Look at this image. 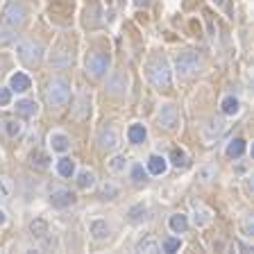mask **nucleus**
I'll return each instance as SVG.
<instances>
[{
    "label": "nucleus",
    "instance_id": "1",
    "mask_svg": "<svg viewBox=\"0 0 254 254\" xmlns=\"http://www.w3.org/2000/svg\"><path fill=\"white\" fill-rule=\"evenodd\" d=\"M148 79L159 91H168L170 86H173V70H170L168 59L154 57L152 62L148 64Z\"/></svg>",
    "mask_w": 254,
    "mask_h": 254
},
{
    "label": "nucleus",
    "instance_id": "2",
    "mask_svg": "<svg viewBox=\"0 0 254 254\" xmlns=\"http://www.w3.org/2000/svg\"><path fill=\"white\" fill-rule=\"evenodd\" d=\"M202 66V55L197 50H182L175 55V73L182 79L193 77Z\"/></svg>",
    "mask_w": 254,
    "mask_h": 254
},
{
    "label": "nucleus",
    "instance_id": "3",
    "mask_svg": "<svg viewBox=\"0 0 254 254\" xmlns=\"http://www.w3.org/2000/svg\"><path fill=\"white\" fill-rule=\"evenodd\" d=\"M70 98V84L66 77H53L46 86V102L50 107H64Z\"/></svg>",
    "mask_w": 254,
    "mask_h": 254
},
{
    "label": "nucleus",
    "instance_id": "4",
    "mask_svg": "<svg viewBox=\"0 0 254 254\" xmlns=\"http://www.w3.org/2000/svg\"><path fill=\"white\" fill-rule=\"evenodd\" d=\"M16 55H18V59H21L25 66H39V64L43 62L46 50H43V46L39 41H34V39H23V41H18V46H16Z\"/></svg>",
    "mask_w": 254,
    "mask_h": 254
},
{
    "label": "nucleus",
    "instance_id": "5",
    "mask_svg": "<svg viewBox=\"0 0 254 254\" xmlns=\"http://www.w3.org/2000/svg\"><path fill=\"white\" fill-rule=\"evenodd\" d=\"M111 66V57L105 53H91L86 57V73L91 77H105Z\"/></svg>",
    "mask_w": 254,
    "mask_h": 254
},
{
    "label": "nucleus",
    "instance_id": "6",
    "mask_svg": "<svg viewBox=\"0 0 254 254\" xmlns=\"http://www.w3.org/2000/svg\"><path fill=\"white\" fill-rule=\"evenodd\" d=\"M127 86H129V77H127L125 70H114L107 77L105 91L109 95H114V98H123V95H127Z\"/></svg>",
    "mask_w": 254,
    "mask_h": 254
},
{
    "label": "nucleus",
    "instance_id": "7",
    "mask_svg": "<svg viewBox=\"0 0 254 254\" xmlns=\"http://www.w3.org/2000/svg\"><path fill=\"white\" fill-rule=\"evenodd\" d=\"M2 21H5L7 27H21L25 23V7L21 2H16V0H9L2 9Z\"/></svg>",
    "mask_w": 254,
    "mask_h": 254
},
{
    "label": "nucleus",
    "instance_id": "8",
    "mask_svg": "<svg viewBox=\"0 0 254 254\" xmlns=\"http://www.w3.org/2000/svg\"><path fill=\"white\" fill-rule=\"evenodd\" d=\"M157 121H159V127H164L166 132H173V129H177V125H180V111H177L175 105L166 102V105L159 107Z\"/></svg>",
    "mask_w": 254,
    "mask_h": 254
},
{
    "label": "nucleus",
    "instance_id": "9",
    "mask_svg": "<svg viewBox=\"0 0 254 254\" xmlns=\"http://www.w3.org/2000/svg\"><path fill=\"white\" fill-rule=\"evenodd\" d=\"M225 132H227V121L216 116V118H209L206 125L202 127V138H204V143H216Z\"/></svg>",
    "mask_w": 254,
    "mask_h": 254
},
{
    "label": "nucleus",
    "instance_id": "10",
    "mask_svg": "<svg viewBox=\"0 0 254 254\" xmlns=\"http://www.w3.org/2000/svg\"><path fill=\"white\" fill-rule=\"evenodd\" d=\"M118 145H121V136H118L116 129L114 127H102L100 134H98V148L102 152H114V150H118Z\"/></svg>",
    "mask_w": 254,
    "mask_h": 254
},
{
    "label": "nucleus",
    "instance_id": "11",
    "mask_svg": "<svg viewBox=\"0 0 254 254\" xmlns=\"http://www.w3.org/2000/svg\"><path fill=\"white\" fill-rule=\"evenodd\" d=\"M48 148L57 154H66L70 150V136L62 129H55V132L48 134Z\"/></svg>",
    "mask_w": 254,
    "mask_h": 254
},
{
    "label": "nucleus",
    "instance_id": "12",
    "mask_svg": "<svg viewBox=\"0 0 254 254\" xmlns=\"http://www.w3.org/2000/svg\"><path fill=\"white\" fill-rule=\"evenodd\" d=\"M89 234L93 241L102 243V241H107V238L111 236V222L107 220V218H93V220L89 222Z\"/></svg>",
    "mask_w": 254,
    "mask_h": 254
},
{
    "label": "nucleus",
    "instance_id": "13",
    "mask_svg": "<svg viewBox=\"0 0 254 254\" xmlns=\"http://www.w3.org/2000/svg\"><path fill=\"white\" fill-rule=\"evenodd\" d=\"M75 202H77V197H75V193H70L68 189H57L50 193V204H53L55 209H70Z\"/></svg>",
    "mask_w": 254,
    "mask_h": 254
},
{
    "label": "nucleus",
    "instance_id": "14",
    "mask_svg": "<svg viewBox=\"0 0 254 254\" xmlns=\"http://www.w3.org/2000/svg\"><path fill=\"white\" fill-rule=\"evenodd\" d=\"M91 111V93L89 91H79L73 105V118L75 121H84Z\"/></svg>",
    "mask_w": 254,
    "mask_h": 254
},
{
    "label": "nucleus",
    "instance_id": "15",
    "mask_svg": "<svg viewBox=\"0 0 254 254\" xmlns=\"http://www.w3.org/2000/svg\"><path fill=\"white\" fill-rule=\"evenodd\" d=\"M30 86H32L30 75L21 73V70H16V73L9 75V91L11 93H25V91H30Z\"/></svg>",
    "mask_w": 254,
    "mask_h": 254
},
{
    "label": "nucleus",
    "instance_id": "16",
    "mask_svg": "<svg viewBox=\"0 0 254 254\" xmlns=\"http://www.w3.org/2000/svg\"><path fill=\"white\" fill-rule=\"evenodd\" d=\"M145 170H148L150 175H166V170H168V159L164 157V154H150L148 157V164H145Z\"/></svg>",
    "mask_w": 254,
    "mask_h": 254
},
{
    "label": "nucleus",
    "instance_id": "17",
    "mask_svg": "<svg viewBox=\"0 0 254 254\" xmlns=\"http://www.w3.org/2000/svg\"><path fill=\"white\" fill-rule=\"evenodd\" d=\"M75 182H77V186L82 190H91V189H95V184H98V177H95L93 170L82 168V170H75Z\"/></svg>",
    "mask_w": 254,
    "mask_h": 254
},
{
    "label": "nucleus",
    "instance_id": "18",
    "mask_svg": "<svg viewBox=\"0 0 254 254\" xmlns=\"http://www.w3.org/2000/svg\"><path fill=\"white\" fill-rule=\"evenodd\" d=\"M16 114L23 118H34L39 114V102L37 100H27V98H21V100H16Z\"/></svg>",
    "mask_w": 254,
    "mask_h": 254
},
{
    "label": "nucleus",
    "instance_id": "19",
    "mask_svg": "<svg viewBox=\"0 0 254 254\" xmlns=\"http://www.w3.org/2000/svg\"><path fill=\"white\" fill-rule=\"evenodd\" d=\"M220 111L225 116H236L238 111H241V100H238L234 93H227L220 98Z\"/></svg>",
    "mask_w": 254,
    "mask_h": 254
},
{
    "label": "nucleus",
    "instance_id": "20",
    "mask_svg": "<svg viewBox=\"0 0 254 254\" xmlns=\"http://www.w3.org/2000/svg\"><path fill=\"white\" fill-rule=\"evenodd\" d=\"M189 216L186 213H173V216L168 218V229L173 234H184L186 229H189Z\"/></svg>",
    "mask_w": 254,
    "mask_h": 254
},
{
    "label": "nucleus",
    "instance_id": "21",
    "mask_svg": "<svg viewBox=\"0 0 254 254\" xmlns=\"http://www.w3.org/2000/svg\"><path fill=\"white\" fill-rule=\"evenodd\" d=\"M127 138H129V143H134V145H141V143L148 138V127L143 125V123H134V125H129V129H127Z\"/></svg>",
    "mask_w": 254,
    "mask_h": 254
},
{
    "label": "nucleus",
    "instance_id": "22",
    "mask_svg": "<svg viewBox=\"0 0 254 254\" xmlns=\"http://www.w3.org/2000/svg\"><path fill=\"white\" fill-rule=\"evenodd\" d=\"M211 220H213L211 209H206V206H195V209H193V218H190V222H193L195 227H206Z\"/></svg>",
    "mask_w": 254,
    "mask_h": 254
},
{
    "label": "nucleus",
    "instance_id": "23",
    "mask_svg": "<svg viewBox=\"0 0 254 254\" xmlns=\"http://www.w3.org/2000/svg\"><path fill=\"white\" fill-rule=\"evenodd\" d=\"M245 150H248V143H245V138H232V141L227 143V148H225V154H227L229 159H241L245 154Z\"/></svg>",
    "mask_w": 254,
    "mask_h": 254
},
{
    "label": "nucleus",
    "instance_id": "24",
    "mask_svg": "<svg viewBox=\"0 0 254 254\" xmlns=\"http://www.w3.org/2000/svg\"><path fill=\"white\" fill-rule=\"evenodd\" d=\"M30 164H32V168H37V170H48L50 168V154L34 148L30 154Z\"/></svg>",
    "mask_w": 254,
    "mask_h": 254
},
{
    "label": "nucleus",
    "instance_id": "25",
    "mask_svg": "<svg viewBox=\"0 0 254 254\" xmlns=\"http://www.w3.org/2000/svg\"><path fill=\"white\" fill-rule=\"evenodd\" d=\"M30 234L34 241H43V238L50 234V227H48V222L43 220V218H34V220L30 222Z\"/></svg>",
    "mask_w": 254,
    "mask_h": 254
},
{
    "label": "nucleus",
    "instance_id": "26",
    "mask_svg": "<svg viewBox=\"0 0 254 254\" xmlns=\"http://www.w3.org/2000/svg\"><path fill=\"white\" fill-rule=\"evenodd\" d=\"M145 218H148V206L143 204V202L132 204L129 209H127V220L132 222V225H138V222H143Z\"/></svg>",
    "mask_w": 254,
    "mask_h": 254
},
{
    "label": "nucleus",
    "instance_id": "27",
    "mask_svg": "<svg viewBox=\"0 0 254 254\" xmlns=\"http://www.w3.org/2000/svg\"><path fill=\"white\" fill-rule=\"evenodd\" d=\"M107 168H109L114 175H121L129 168V159H127L125 154H114V157L107 161Z\"/></svg>",
    "mask_w": 254,
    "mask_h": 254
},
{
    "label": "nucleus",
    "instance_id": "28",
    "mask_svg": "<svg viewBox=\"0 0 254 254\" xmlns=\"http://www.w3.org/2000/svg\"><path fill=\"white\" fill-rule=\"evenodd\" d=\"M55 168H57V175L59 177H66V180H68V177H73L75 175V161L70 157H62V159H57V166H55Z\"/></svg>",
    "mask_w": 254,
    "mask_h": 254
},
{
    "label": "nucleus",
    "instance_id": "29",
    "mask_svg": "<svg viewBox=\"0 0 254 254\" xmlns=\"http://www.w3.org/2000/svg\"><path fill=\"white\" fill-rule=\"evenodd\" d=\"M168 161H170V164H173V168L182 170V168H186V166H189V154H186V150H182V148H175L173 152H170Z\"/></svg>",
    "mask_w": 254,
    "mask_h": 254
},
{
    "label": "nucleus",
    "instance_id": "30",
    "mask_svg": "<svg viewBox=\"0 0 254 254\" xmlns=\"http://www.w3.org/2000/svg\"><path fill=\"white\" fill-rule=\"evenodd\" d=\"M129 180H132V184H136V186L148 182V170L143 168V164H134L132 168H129Z\"/></svg>",
    "mask_w": 254,
    "mask_h": 254
},
{
    "label": "nucleus",
    "instance_id": "31",
    "mask_svg": "<svg viewBox=\"0 0 254 254\" xmlns=\"http://www.w3.org/2000/svg\"><path fill=\"white\" fill-rule=\"evenodd\" d=\"M216 175H218V166L206 164V166H202V168H197V182L209 184L211 180H216Z\"/></svg>",
    "mask_w": 254,
    "mask_h": 254
},
{
    "label": "nucleus",
    "instance_id": "32",
    "mask_svg": "<svg viewBox=\"0 0 254 254\" xmlns=\"http://www.w3.org/2000/svg\"><path fill=\"white\" fill-rule=\"evenodd\" d=\"M50 64H53L55 68H66V66H70V53L62 48V50L53 53V57H50Z\"/></svg>",
    "mask_w": 254,
    "mask_h": 254
},
{
    "label": "nucleus",
    "instance_id": "33",
    "mask_svg": "<svg viewBox=\"0 0 254 254\" xmlns=\"http://www.w3.org/2000/svg\"><path fill=\"white\" fill-rule=\"evenodd\" d=\"M100 190H102V197H105V200H116L118 193H121L118 184H116V182H111V180H105V182H102Z\"/></svg>",
    "mask_w": 254,
    "mask_h": 254
},
{
    "label": "nucleus",
    "instance_id": "34",
    "mask_svg": "<svg viewBox=\"0 0 254 254\" xmlns=\"http://www.w3.org/2000/svg\"><path fill=\"white\" fill-rule=\"evenodd\" d=\"M136 252H150V254H154V252H161L159 250V243L154 241L152 236H145V238H141L136 243Z\"/></svg>",
    "mask_w": 254,
    "mask_h": 254
},
{
    "label": "nucleus",
    "instance_id": "35",
    "mask_svg": "<svg viewBox=\"0 0 254 254\" xmlns=\"http://www.w3.org/2000/svg\"><path fill=\"white\" fill-rule=\"evenodd\" d=\"M159 250L161 252H180L182 250V238L180 236H168L161 241V245H159Z\"/></svg>",
    "mask_w": 254,
    "mask_h": 254
},
{
    "label": "nucleus",
    "instance_id": "36",
    "mask_svg": "<svg viewBox=\"0 0 254 254\" xmlns=\"http://www.w3.org/2000/svg\"><path fill=\"white\" fill-rule=\"evenodd\" d=\"M238 229H241V236H243V238H252V234H254L252 213H245V216L241 218V225H238Z\"/></svg>",
    "mask_w": 254,
    "mask_h": 254
},
{
    "label": "nucleus",
    "instance_id": "37",
    "mask_svg": "<svg viewBox=\"0 0 254 254\" xmlns=\"http://www.w3.org/2000/svg\"><path fill=\"white\" fill-rule=\"evenodd\" d=\"M23 123L21 121H16V118H11V121H7L5 123V132H7V136L9 138H16V136H21L23 134Z\"/></svg>",
    "mask_w": 254,
    "mask_h": 254
},
{
    "label": "nucleus",
    "instance_id": "38",
    "mask_svg": "<svg viewBox=\"0 0 254 254\" xmlns=\"http://www.w3.org/2000/svg\"><path fill=\"white\" fill-rule=\"evenodd\" d=\"M16 41L14 27H0V46H11Z\"/></svg>",
    "mask_w": 254,
    "mask_h": 254
},
{
    "label": "nucleus",
    "instance_id": "39",
    "mask_svg": "<svg viewBox=\"0 0 254 254\" xmlns=\"http://www.w3.org/2000/svg\"><path fill=\"white\" fill-rule=\"evenodd\" d=\"M0 197L2 200H9L11 197V182H9V177H0Z\"/></svg>",
    "mask_w": 254,
    "mask_h": 254
},
{
    "label": "nucleus",
    "instance_id": "40",
    "mask_svg": "<svg viewBox=\"0 0 254 254\" xmlns=\"http://www.w3.org/2000/svg\"><path fill=\"white\" fill-rule=\"evenodd\" d=\"M11 105V91L9 86H0V107H9Z\"/></svg>",
    "mask_w": 254,
    "mask_h": 254
},
{
    "label": "nucleus",
    "instance_id": "41",
    "mask_svg": "<svg viewBox=\"0 0 254 254\" xmlns=\"http://www.w3.org/2000/svg\"><path fill=\"white\" fill-rule=\"evenodd\" d=\"M7 222V213H5V209H0V227Z\"/></svg>",
    "mask_w": 254,
    "mask_h": 254
}]
</instances>
